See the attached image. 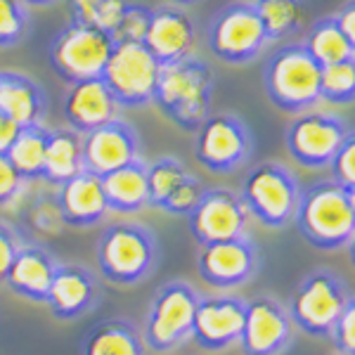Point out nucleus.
Returning a JSON list of instances; mask_svg holds the SVG:
<instances>
[{"mask_svg": "<svg viewBox=\"0 0 355 355\" xmlns=\"http://www.w3.org/2000/svg\"><path fill=\"white\" fill-rule=\"evenodd\" d=\"M294 223L315 249H343L355 234V190H346L334 180L315 182L301 192Z\"/></svg>", "mask_w": 355, "mask_h": 355, "instance_id": "f257e3e1", "label": "nucleus"}, {"mask_svg": "<svg viewBox=\"0 0 355 355\" xmlns=\"http://www.w3.org/2000/svg\"><path fill=\"white\" fill-rule=\"evenodd\" d=\"M214 71L197 57H182L162 64L152 102L159 112L185 133H194L211 114L214 100Z\"/></svg>", "mask_w": 355, "mask_h": 355, "instance_id": "f03ea898", "label": "nucleus"}, {"mask_svg": "<svg viewBox=\"0 0 355 355\" xmlns=\"http://www.w3.org/2000/svg\"><path fill=\"white\" fill-rule=\"evenodd\" d=\"M320 71L303 43H287L268 57L263 69V88L279 112L301 114L320 102Z\"/></svg>", "mask_w": 355, "mask_h": 355, "instance_id": "7ed1b4c3", "label": "nucleus"}, {"mask_svg": "<svg viewBox=\"0 0 355 355\" xmlns=\"http://www.w3.org/2000/svg\"><path fill=\"white\" fill-rule=\"evenodd\" d=\"M159 259V244L140 223H114L97 242V266L107 282L133 287L147 277Z\"/></svg>", "mask_w": 355, "mask_h": 355, "instance_id": "20e7f679", "label": "nucleus"}, {"mask_svg": "<svg viewBox=\"0 0 355 355\" xmlns=\"http://www.w3.org/2000/svg\"><path fill=\"white\" fill-rule=\"evenodd\" d=\"M246 214L266 227H287L294 220L301 187L296 175L277 162H263L246 173L239 192Z\"/></svg>", "mask_w": 355, "mask_h": 355, "instance_id": "39448f33", "label": "nucleus"}, {"mask_svg": "<svg viewBox=\"0 0 355 355\" xmlns=\"http://www.w3.org/2000/svg\"><path fill=\"white\" fill-rule=\"evenodd\" d=\"M114 45L116 41L107 28L85 21H69L50 43L48 60L53 71L69 85L102 76Z\"/></svg>", "mask_w": 355, "mask_h": 355, "instance_id": "423d86ee", "label": "nucleus"}, {"mask_svg": "<svg viewBox=\"0 0 355 355\" xmlns=\"http://www.w3.org/2000/svg\"><path fill=\"white\" fill-rule=\"evenodd\" d=\"M353 299L341 275L327 268L308 272L299 282L289 301V320L315 339H327L331 324Z\"/></svg>", "mask_w": 355, "mask_h": 355, "instance_id": "0eeeda50", "label": "nucleus"}, {"mask_svg": "<svg viewBox=\"0 0 355 355\" xmlns=\"http://www.w3.org/2000/svg\"><path fill=\"white\" fill-rule=\"evenodd\" d=\"M199 303V291L190 282L173 279L154 291L147 311L142 341L154 353H168L185 343L192 334V320Z\"/></svg>", "mask_w": 355, "mask_h": 355, "instance_id": "6e6552de", "label": "nucleus"}, {"mask_svg": "<svg viewBox=\"0 0 355 355\" xmlns=\"http://www.w3.org/2000/svg\"><path fill=\"white\" fill-rule=\"evenodd\" d=\"M209 50L227 64H249L268 43L263 24L254 5L234 0L214 15L206 31Z\"/></svg>", "mask_w": 355, "mask_h": 355, "instance_id": "1a4fd4ad", "label": "nucleus"}, {"mask_svg": "<svg viewBox=\"0 0 355 355\" xmlns=\"http://www.w3.org/2000/svg\"><path fill=\"white\" fill-rule=\"evenodd\" d=\"M159 64L145 43H116L102 69V81L112 90L119 107H145L152 102Z\"/></svg>", "mask_w": 355, "mask_h": 355, "instance_id": "9d476101", "label": "nucleus"}, {"mask_svg": "<svg viewBox=\"0 0 355 355\" xmlns=\"http://www.w3.org/2000/svg\"><path fill=\"white\" fill-rule=\"evenodd\" d=\"M197 133L194 159L211 173H232L251 154V133L242 119L232 114H209Z\"/></svg>", "mask_w": 355, "mask_h": 355, "instance_id": "9b49d317", "label": "nucleus"}, {"mask_svg": "<svg viewBox=\"0 0 355 355\" xmlns=\"http://www.w3.org/2000/svg\"><path fill=\"white\" fill-rule=\"evenodd\" d=\"M353 135V128L334 114L301 112L287 128V150L296 164L306 168L329 166L336 150Z\"/></svg>", "mask_w": 355, "mask_h": 355, "instance_id": "f8f14e48", "label": "nucleus"}, {"mask_svg": "<svg viewBox=\"0 0 355 355\" xmlns=\"http://www.w3.org/2000/svg\"><path fill=\"white\" fill-rule=\"evenodd\" d=\"M185 218L194 242L204 246L244 234L249 214L237 192L225 190V187H211L202 192L197 206Z\"/></svg>", "mask_w": 355, "mask_h": 355, "instance_id": "ddd939ff", "label": "nucleus"}, {"mask_svg": "<svg viewBox=\"0 0 355 355\" xmlns=\"http://www.w3.org/2000/svg\"><path fill=\"white\" fill-rule=\"evenodd\" d=\"M197 270L209 287L237 289L259 270V249L244 234L204 244L197 256Z\"/></svg>", "mask_w": 355, "mask_h": 355, "instance_id": "4468645a", "label": "nucleus"}, {"mask_svg": "<svg viewBox=\"0 0 355 355\" xmlns=\"http://www.w3.org/2000/svg\"><path fill=\"white\" fill-rule=\"evenodd\" d=\"M291 341L287 311L270 296L246 301L239 346L244 355H279Z\"/></svg>", "mask_w": 355, "mask_h": 355, "instance_id": "2eb2a0df", "label": "nucleus"}, {"mask_svg": "<svg viewBox=\"0 0 355 355\" xmlns=\"http://www.w3.org/2000/svg\"><path fill=\"white\" fill-rule=\"evenodd\" d=\"M246 303L237 296H199L192 320V334L204 351H223L239 341Z\"/></svg>", "mask_w": 355, "mask_h": 355, "instance_id": "dca6fc26", "label": "nucleus"}, {"mask_svg": "<svg viewBox=\"0 0 355 355\" xmlns=\"http://www.w3.org/2000/svg\"><path fill=\"white\" fill-rule=\"evenodd\" d=\"M140 154V140L135 128L123 119H112L110 123L81 135V162L83 171L105 175L121 168Z\"/></svg>", "mask_w": 355, "mask_h": 355, "instance_id": "f3484780", "label": "nucleus"}, {"mask_svg": "<svg viewBox=\"0 0 355 355\" xmlns=\"http://www.w3.org/2000/svg\"><path fill=\"white\" fill-rule=\"evenodd\" d=\"M116 114L119 102L114 100L112 90L107 88L102 76L69 83L64 95V119L71 130L85 135L110 123L112 119H116Z\"/></svg>", "mask_w": 355, "mask_h": 355, "instance_id": "a211bd4d", "label": "nucleus"}, {"mask_svg": "<svg viewBox=\"0 0 355 355\" xmlns=\"http://www.w3.org/2000/svg\"><path fill=\"white\" fill-rule=\"evenodd\" d=\"M194 41H197L194 21L182 10L171 8V5L152 8L145 48L154 55L159 64H171L182 57H190Z\"/></svg>", "mask_w": 355, "mask_h": 355, "instance_id": "6ab92c4d", "label": "nucleus"}, {"mask_svg": "<svg viewBox=\"0 0 355 355\" xmlns=\"http://www.w3.org/2000/svg\"><path fill=\"white\" fill-rule=\"evenodd\" d=\"M100 299V287L93 272L83 266H57L48 289L50 313L57 320H76L93 311Z\"/></svg>", "mask_w": 355, "mask_h": 355, "instance_id": "aec40b11", "label": "nucleus"}, {"mask_svg": "<svg viewBox=\"0 0 355 355\" xmlns=\"http://www.w3.org/2000/svg\"><path fill=\"white\" fill-rule=\"evenodd\" d=\"M57 187V211L69 227H90L110 214L100 175L81 171Z\"/></svg>", "mask_w": 355, "mask_h": 355, "instance_id": "412c9836", "label": "nucleus"}, {"mask_svg": "<svg viewBox=\"0 0 355 355\" xmlns=\"http://www.w3.org/2000/svg\"><path fill=\"white\" fill-rule=\"evenodd\" d=\"M57 261L43 246H19L3 282L17 296L33 303H45Z\"/></svg>", "mask_w": 355, "mask_h": 355, "instance_id": "4be33fe9", "label": "nucleus"}, {"mask_svg": "<svg viewBox=\"0 0 355 355\" xmlns=\"http://www.w3.org/2000/svg\"><path fill=\"white\" fill-rule=\"evenodd\" d=\"M0 112L15 123H43L48 114V93L43 85L19 71H0Z\"/></svg>", "mask_w": 355, "mask_h": 355, "instance_id": "5701e85b", "label": "nucleus"}, {"mask_svg": "<svg viewBox=\"0 0 355 355\" xmlns=\"http://www.w3.org/2000/svg\"><path fill=\"white\" fill-rule=\"evenodd\" d=\"M107 206L116 214H137L150 206V185H147V164L140 157L121 168L100 175Z\"/></svg>", "mask_w": 355, "mask_h": 355, "instance_id": "b1692460", "label": "nucleus"}, {"mask_svg": "<svg viewBox=\"0 0 355 355\" xmlns=\"http://www.w3.org/2000/svg\"><path fill=\"white\" fill-rule=\"evenodd\" d=\"M81 355H147V346L135 324L107 320L88 331Z\"/></svg>", "mask_w": 355, "mask_h": 355, "instance_id": "393cba45", "label": "nucleus"}, {"mask_svg": "<svg viewBox=\"0 0 355 355\" xmlns=\"http://www.w3.org/2000/svg\"><path fill=\"white\" fill-rule=\"evenodd\" d=\"M81 133H76L71 128L50 130L41 180L50 182V185H62V182L81 173Z\"/></svg>", "mask_w": 355, "mask_h": 355, "instance_id": "a878e982", "label": "nucleus"}, {"mask_svg": "<svg viewBox=\"0 0 355 355\" xmlns=\"http://www.w3.org/2000/svg\"><path fill=\"white\" fill-rule=\"evenodd\" d=\"M303 48L320 67L336 64V62L355 60V43L348 41L336 26L334 17H322L311 26V31L303 38Z\"/></svg>", "mask_w": 355, "mask_h": 355, "instance_id": "bb28decb", "label": "nucleus"}, {"mask_svg": "<svg viewBox=\"0 0 355 355\" xmlns=\"http://www.w3.org/2000/svg\"><path fill=\"white\" fill-rule=\"evenodd\" d=\"M50 130L43 123L24 125L17 133L15 142L8 150L10 164L17 168V173L26 180H41L43 164H45V150H48Z\"/></svg>", "mask_w": 355, "mask_h": 355, "instance_id": "cd10ccee", "label": "nucleus"}, {"mask_svg": "<svg viewBox=\"0 0 355 355\" xmlns=\"http://www.w3.org/2000/svg\"><path fill=\"white\" fill-rule=\"evenodd\" d=\"M251 5L259 15L268 43L291 38L301 31L306 19L301 0H254Z\"/></svg>", "mask_w": 355, "mask_h": 355, "instance_id": "c85d7f7f", "label": "nucleus"}, {"mask_svg": "<svg viewBox=\"0 0 355 355\" xmlns=\"http://www.w3.org/2000/svg\"><path fill=\"white\" fill-rule=\"evenodd\" d=\"M320 100L329 102V105H351L355 100V60L322 67Z\"/></svg>", "mask_w": 355, "mask_h": 355, "instance_id": "c756f323", "label": "nucleus"}, {"mask_svg": "<svg viewBox=\"0 0 355 355\" xmlns=\"http://www.w3.org/2000/svg\"><path fill=\"white\" fill-rule=\"evenodd\" d=\"M71 21H85L114 31L128 0H67Z\"/></svg>", "mask_w": 355, "mask_h": 355, "instance_id": "7c9ffc66", "label": "nucleus"}, {"mask_svg": "<svg viewBox=\"0 0 355 355\" xmlns=\"http://www.w3.org/2000/svg\"><path fill=\"white\" fill-rule=\"evenodd\" d=\"M187 175V168L175 157H162L147 166V185H150V206L159 209L162 202L175 190V185Z\"/></svg>", "mask_w": 355, "mask_h": 355, "instance_id": "2f4dec72", "label": "nucleus"}, {"mask_svg": "<svg viewBox=\"0 0 355 355\" xmlns=\"http://www.w3.org/2000/svg\"><path fill=\"white\" fill-rule=\"evenodd\" d=\"M152 8L142 3H125L121 19L112 31L116 43H145L147 26H150Z\"/></svg>", "mask_w": 355, "mask_h": 355, "instance_id": "473e14b6", "label": "nucleus"}, {"mask_svg": "<svg viewBox=\"0 0 355 355\" xmlns=\"http://www.w3.org/2000/svg\"><path fill=\"white\" fill-rule=\"evenodd\" d=\"M28 12L21 0H0V50L12 48L24 38Z\"/></svg>", "mask_w": 355, "mask_h": 355, "instance_id": "72a5a7b5", "label": "nucleus"}, {"mask_svg": "<svg viewBox=\"0 0 355 355\" xmlns=\"http://www.w3.org/2000/svg\"><path fill=\"white\" fill-rule=\"evenodd\" d=\"M202 192H204L202 182H199L194 175L187 173L175 185V190L164 199L159 209L166 211V214H171V216H187L194 209V206H197L199 197H202Z\"/></svg>", "mask_w": 355, "mask_h": 355, "instance_id": "f704fd0d", "label": "nucleus"}, {"mask_svg": "<svg viewBox=\"0 0 355 355\" xmlns=\"http://www.w3.org/2000/svg\"><path fill=\"white\" fill-rule=\"evenodd\" d=\"M334 348L341 355H355V301L351 299L348 306L343 308L341 315L336 318V322L331 324L329 336Z\"/></svg>", "mask_w": 355, "mask_h": 355, "instance_id": "c9c22d12", "label": "nucleus"}, {"mask_svg": "<svg viewBox=\"0 0 355 355\" xmlns=\"http://www.w3.org/2000/svg\"><path fill=\"white\" fill-rule=\"evenodd\" d=\"M331 180L339 182L346 190H355V137L351 135L346 142L336 150L329 162Z\"/></svg>", "mask_w": 355, "mask_h": 355, "instance_id": "e433bc0d", "label": "nucleus"}, {"mask_svg": "<svg viewBox=\"0 0 355 355\" xmlns=\"http://www.w3.org/2000/svg\"><path fill=\"white\" fill-rule=\"evenodd\" d=\"M24 178L17 173V168L10 164L8 154H0V206L10 204L19 194Z\"/></svg>", "mask_w": 355, "mask_h": 355, "instance_id": "4c0bfd02", "label": "nucleus"}, {"mask_svg": "<svg viewBox=\"0 0 355 355\" xmlns=\"http://www.w3.org/2000/svg\"><path fill=\"white\" fill-rule=\"evenodd\" d=\"M17 249H19V242H17L15 230L0 220V282H3L5 275H8L10 263H12Z\"/></svg>", "mask_w": 355, "mask_h": 355, "instance_id": "58836bf2", "label": "nucleus"}, {"mask_svg": "<svg viewBox=\"0 0 355 355\" xmlns=\"http://www.w3.org/2000/svg\"><path fill=\"white\" fill-rule=\"evenodd\" d=\"M334 21H336V26L341 28L343 36L355 43V3L353 0H348L343 8H339V12L334 15Z\"/></svg>", "mask_w": 355, "mask_h": 355, "instance_id": "ea45409f", "label": "nucleus"}, {"mask_svg": "<svg viewBox=\"0 0 355 355\" xmlns=\"http://www.w3.org/2000/svg\"><path fill=\"white\" fill-rule=\"evenodd\" d=\"M21 130L19 123H15L10 116H5L3 112H0V154H8L10 145L15 142L17 133Z\"/></svg>", "mask_w": 355, "mask_h": 355, "instance_id": "a19ab883", "label": "nucleus"}, {"mask_svg": "<svg viewBox=\"0 0 355 355\" xmlns=\"http://www.w3.org/2000/svg\"><path fill=\"white\" fill-rule=\"evenodd\" d=\"M24 5H36V8H45V5L55 3V0H21Z\"/></svg>", "mask_w": 355, "mask_h": 355, "instance_id": "79ce46f5", "label": "nucleus"}, {"mask_svg": "<svg viewBox=\"0 0 355 355\" xmlns=\"http://www.w3.org/2000/svg\"><path fill=\"white\" fill-rule=\"evenodd\" d=\"M175 5H192V3H199V0H171Z\"/></svg>", "mask_w": 355, "mask_h": 355, "instance_id": "37998d69", "label": "nucleus"}]
</instances>
